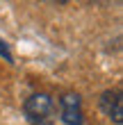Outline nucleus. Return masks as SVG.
Returning <instances> with one entry per match:
<instances>
[{
    "instance_id": "4",
    "label": "nucleus",
    "mask_w": 123,
    "mask_h": 125,
    "mask_svg": "<svg viewBox=\"0 0 123 125\" xmlns=\"http://www.w3.org/2000/svg\"><path fill=\"white\" fill-rule=\"evenodd\" d=\"M0 57H5V62H14V57H11V52H9V46H7V43L0 39Z\"/></svg>"
},
{
    "instance_id": "3",
    "label": "nucleus",
    "mask_w": 123,
    "mask_h": 125,
    "mask_svg": "<svg viewBox=\"0 0 123 125\" xmlns=\"http://www.w3.org/2000/svg\"><path fill=\"white\" fill-rule=\"evenodd\" d=\"M100 109L105 112V116H110L114 123H123V98L121 91H105L100 95Z\"/></svg>"
},
{
    "instance_id": "1",
    "label": "nucleus",
    "mask_w": 123,
    "mask_h": 125,
    "mask_svg": "<svg viewBox=\"0 0 123 125\" xmlns=\"http://www.w3.org/2000/svg\"><path fill=\"white\" fill-rule=\"evenodd\" d=\"M23 112L32 125H50L55 121V102L48 93H34L25 100Z\"/></svg>"
},
{
    "instance_id": "2",
    "label": "nucleus",
    "mask_w": 123,
    "mask_h": 125,
    "mask_svg": "<svg viewBox=\"0 0 123 125\" xmlns=\"http://www.w3.org/2000/svg\"><path fill=\"white\" fill-rule=\"evenodd\" d=\"M62 105V121L66 125H82V102L78 93H66L59 100Z\"/></svg>"
}]
</instances>
